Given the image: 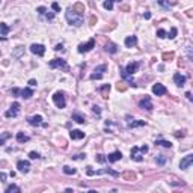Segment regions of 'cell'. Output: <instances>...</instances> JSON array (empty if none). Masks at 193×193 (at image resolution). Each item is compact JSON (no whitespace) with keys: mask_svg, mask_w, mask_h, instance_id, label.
<instances>
[{"mask_svg":"<svg viewBox=\"0 0 193 193\" xmlns=\"http://www.w3.org/2000/svg\"><path fill=\"white\" fill-rule=\"evenodd\" d=\"M65 17H67V21H68L71 26H76V27L81 26L83 21H85L83 12H77L74 8H68L67 12H65Z\"/></svg>","mask_w":193,"mask_h":193,"instance_id":"6da1fadb","label":"cell"},{"mask_svg":"<svg viewBox=\"0 0 193 193\" xmlns=\"http://www.w3.org/2000/svg\"><path fill=\"white\" fill-rule=\"evenodd\" d=\"M148 152V147L147 145H142V147H133L131 148V160L134 161H142L143 160V156Z\"/></svg>","mask_w":193,"mask_h":193,"instance_id":"7a4b0ae2","label":"cell"},{"mask_svg":"<svg viewBox=\"0 0 193 193\" xmlns=\"http://www.w3.org/2000/svg\"><path fill=\"white\" fill-rule=\"evenodd\" d=\"M53 101L56 104L57 109H64L65 106H67V101H65V95H64V92H55V95H53Z\"/></svg>","mask_w":193,"mask_h":193,"instance_id":"3957f363","label":"cell"},{"mask_svg":"<svg viewBox=\"0 0 193 193\" xmlns=\"http://www.w3.org/2000/svg\"><path fill=\"white\" fill-rule=\"evenodd\" d=\"M48 67L50 68H60L64 71H68V65H67V62L64 59H53V60H50Z\"/></svg>","mask_w":193,"mask_h":193,"instance_id":"277c9868","label":"cell"},{"mask_svg":"<svg viewBox=\"0 0 193 193\" xmlns=\"http://www.w3.org/2000/svg\"><path fill=\"white\" fill-rule=\"evenodd\" d=\"M139 107L140 109H143V110H148V112H151L152 109H154V106H152V101H151V97H148L145 95L140 101H139Z\"/></svg>","mask_w":193,"mask_h":193,"instance_id":"5b68a950","label":"cell"},{"mask_svg":"<svg viewBox=\"0 0 193 193\" xmlns=\"http://www.w3.org/2000/svg\"><path fill=\"white\" fill-rule=\"evenodd\" d=\"M12 94H14V95H18V94H20L23 98L27 100V98H30V97L33 95V91H32L30 88H24V89H17V88H14V89H12Z\"/></svg>","mask_w":193,"mask_h":193,"instance_id":"8992f818","label":"cell"},{"mask_svg":"<svg viewBox=\"0 0 193 193\" xmlns=\"http://www.w3.org/2000/svg\"><path fill=\"white\" fill-rule=\"evenodd\" d=\"M106 69H107V65H100V67H97V68L94 69V74H91V80H100L103 77V72H106Z\"/></svg>","mask_w":193,"mask_h":193,"instance_id":"52a82bcc","label":"cell"},{"mask_svg":"<svg viewBox=\"0 0 193 193\" xmlns=\"http://www.w3.org/2000/svg\"><path fill=\"white\" fill-rule=\"evenodd\" d=\"M20 112V103H12V106L9 107V110L5 113L6 118H15L17 115Z\"/></svg>","mask_w":193,"mask_h":193,"instance_id":"ba28073f","label":"cell"},{"mask_svg":"<svg viewBox=\"0 0 193 193\" xmlns=\"http://www.w3.org/2000/svg\"><path fill=\"white\" fill-rule=\"evenodd\" d=\"M36 11H38V14H39L41 17H46V20H48V21H51V20L55 18V12H50L47 8H44V6H39Z\"/></svg>","mask_w":193,"mask_h":193,"instance_id":"9c48e42d","label":"cell"},{"mask_svg":"<svg viewBox=\"0 0 193 193\" xmlns=\"http://www.w3.org/2000/svg\"><path fill=\"white\" fill-rule=\"evenodd\" d=\"M94 47H95V39H89L86 44H80L77 48H79V53H86V51H91Z\"/></svg>","mask_w":193,"mask_h":193,"instance_id":"30bf717a","label":"cell"},{"mask_svg":"<svg viewBox=\"0 0 193 193\" xmlns=\"http://www.w3.org/2000/svg\"><path fill=\"white\" fill-rule=\"evenodd\" d=\"M152 94L157 95V97H161V95L168 94V89L164 88V85H161V83H156V85L152 86Z\"/></svg>","mask_w":193,"mask_h":193,"instance_id":"8fae6325","label":"cell"},{"mask_svg":"<svg viewBox=\"0 0 193 193\" xmlns=\"http://www.w3.org/2000/svg\"><path fill=\"white\" fill-rule=\"evenodd\" d=\"M30 51L36 55V56H44V53H46V47L42 46V44H32L30 46Z\"/></svg>","mask_w":193,"mask_h":193,"instance_id":"7c38bea8","label":"cell"},{"mask_svg":"<svg viewBox=\"0 0 193 193\" xmlns=\"http://www.w3.org/2000/svg\"><path fill=\"white\" fill-rule=\"evenodd\" d=\"M192 163H193V154H189V156H186V157L181 160V163H180V169H182V170L189 169V168L192 166Z\"/></svg>","mask_w":193,"mask_h":193,"instance_id":"4fadbf2b","label":"cell"},{"mask_svg":"<svg viewBox=\"0 0 193 193\" xmlns=\"http://www.w3.org/2000/svg\"><path fill=\"white\" fill-rule=\"evenodd\" d=\"M119 74H121V77H122L124 80H127V81H128L133 88L136 86V85H134V79H133V76H131V74H128V72L125 71L124 67H121V68H119Z\"/></svg>","mask_w":193,"mask_h":193,"instance_id":"5bb4252c","label":"cell"},{"mask_svg":"<svg viewBox=\"0 0 193 193\" xmlns=\"http://www.w3.org/2000/svg\"><path fill=\"white\" fill-rule=\"evenodd\" d=\"M27 122L30 125H33V127H39V125H44L42 122V116L41 115H35V116H30V118H27Z\"/></svg>","mask_w":193,"mask_h":193,"instance_id":"9a60e30c","label":"cell"},{"mask_svg":"<svg viewBox=\"0 0 193 193\" xmlns=\"http://www.w3.org/2000/svg\"><path fill=\"white\" fill-rule=\"evenodd\" d=\"M17 169L20 170V172H23V173H27L30 170V163L27 160H20L17 163Z\"/></svg>","mask_w":193,"mask_h":193,"instance_id":"2e32d148","label":"cell"},{"mask_svg":"<svg viewBox=\"0 0 193 193\" xmlns=\"http://www.w3.org/2000/svg\"><path fill=\"white\" fill-rule=\"evenodd\" d=\"M106 159H107V161H109V163L119 161V160L122 159V152H121V151H115V152H110V154H109Z\"/></svg>","mask_w":193,"mask_h":193,"instance_id":"e0dca14e","label":"cell"},{"mask_svg":"<svg viewBox=\"0 0 193 193\" xmlns=\"http://www.w3.org/2000/svg\"><path fill=\"white\" fill-rule=\"evenodd\" d=\"M186 77L182 76V74H180V72H177V74H173V81H175V85L177 86H184L186 85Z\"/></svg>","mask_w":193,"mask_h":193,"instance_id":"ac0fdd59","label":"cell"},{"mask_svg":"<svg viewBox=\"0 0 193 193\" xmlns=\"http://www.w3.org/2000/svg\"><path fill=\"white\" fill-rule=\"evenodd\" d=\"M139 65H140L139 62H131V64H128V65H127V67H124V68H125V71H127L128 74H131V76H133V74H134V72L137 71Z\"/></svg>","mask_w":193,"mask_h":193,"instance_id":"d6986e66","label":"cell"},{"mask_svg":"<svg viewBox=\"0 0 193 193\" xmlns=\"http://www.w3.org/2000/svg\"><path fill=\"white\" fill-rule=\"evenodd\" d=\"M69 136L72 140H81L83 137H85V133L81 131V130H72L71 133H69Z\"/></svg>","mask_w":193,"mask_h":193,"instance_id":"ffe728a7","label":"cell"},{"mask_svg":"<svg viewBox=\"0 0 193 193\" xmlns=\"http://www.w3.org/2000/svg\"><path fill=\"white\" fill-rule=\"evenodd\" d=\"M137 44V36H127L125 38V47H128V48H133V47Z\"/></svg>","mask_w":193,"mask_h":193,"instance_id":"44dd1931","label":"cell"},{"mask_svg":"<svg viewBox=\"0 0 193 193\" xmlns=\"http://www.w3.org/2000/svg\"><path fill=\"white\" fill-rule=\"evenodd\" d=\"M104 50H106L107 53H110V55H115V53L118 51V46L113 44V42H109V44L104 46Z\"/></svg>","mask_w":193,"mask_h":193,"instance_id":"7402d4cb","label":"cell"},{"mask_svg":"<svg viewBox=\"0 0 193 193\" xmlns=\"http://www.w3.org/2000/svg\"><path fill=\"white\" fill-rule=\"evenodd\" d=\"M72 121H76L77 124H85V122H86L85 116L81 113H79V112H74V113H72Z\"/></svg>","mask_w":193,"mask_h":193,"instance_id":"603a6c76","label":"cell"},{"mask_svg":"<svg viewBox=\"0 0 193 193\" xmlns=\"http://www.w3.org/2000/svg\"><path fill=\"white\" fill-rule=\"evenodd\" d=\"M145 124H147L145 121H142V119H137V121H133V122H128V128H137V127H143Z\"/></svg>","mask_w":193,"mask_h":193,"instance_id":"cb8c5ba5","label":"cell"},{"mask_svg":"<svg viewBox=\"0 0 193 193\" xmlns=\"http://www.w3.org/2000/svg\"><path fill=\"white\" fill-rule=\"evenodd\" d=\"M159 5L161 8H164V9H169V8H172L175 3H173V2H169V0H159Z\"/></svg>","mask_w":193,"mask_h":193,"instance_id":"d4e9b609","label":"cell"},{"mask_svg":"<svg viewBox=\"0 0 193 193\" xmlns=\"http://www.w3.org/2000/svg\"><path fill=\"white\" fill-rule=\"evenodd\" d=\"M100 92H101L103 98H107V97H109V92H110V85H103Z\"/></svg>","mask_w":193,"mask_h":193,"instance_id":"484cf974","label":"cell"},{"mask_svg":"<svg viewBox=\"0 0 193 193\" xmlns=\"http://www.w3.org/2000/svg\"><path fill=\"white\" fill-rule=\"evenodd\" d=\"M29 139H30V137H29V136H26V134H24V133H21V131H20V133H17V140H18L20 143H24V142H29Z\"/></svg>","mask_w":193,"mask_h":193,"instance_id":"4316f807","label":"cell"},{"mask_svg":"<svg viewBox=\"0 0 193 193\" xmlns=\"http://www.w3.org/2000/svg\"><path fill=\"white\" fill-rule=\"evenodd\" d=\"M9 30H11V29H9V26H8V24H6V23H0V33L3 35V36L9 33Z\"/></svg>","mask_w":193,"mask_h":193,"instance_id":"83f0119b","label":"cell"},{"mask_svg":"<svg viewBox=\"0 0 193 193\" xmlns=\"http://www.w3.org/2000/svg\"><path fill=\"white\" fill-rule=\"evenodd\" d=\"M156 145H160V147H163V148H172V143L168 142V140H163V139L156 140Z\"/></svg>","mask_w":193,"mask_h":193,"instance_id":"f1b7e54d","label":"cell"},{"mask_svg":"<svg viewBox=\"0 0 193 193\" xmlns=\"http://www.w3.org/2000/svg\"><path fill=\"white\" fill-rule=\"evenodd\" d=\"M11 137V133H8V131H5V133H2V136H0V147L2 145H5L6 143V140Z\"/></svg>","mask_w":193,"mask_h":193,"instance_id":"f546056e","label":"cell"},{"mask_svg":"<svg viewBox=\"0 0 193 193\" xmlns=\"http://www.w3.org/2000/svg\"><path fill=\"white\" fill-rule=\"evenodd\" d=\"M5 192H6V193H11V192H21V189H20L18 186H15V184H11V186H8V187L5 189Z\"/></svg>","mask_w":193,"mask_h":193,"instance_id":"4dcf8cb0","label":"cell"},{"mask_svg":"<svg viewBox=\"0 0 193 193\" xmlns=\"http://www.w3.org/2000/svg\"><path fill=\"white\" fill-rule=\"evenodd\" d=\"M113 2H115V0H104V3H103L104 9H107V11H112V9H113Z\"/></svg>","mask_w":193,"mask_h":193,"instance_id":"1f68e13d","label":"cell"},{"mask_svg":"<svg viewBox=\"0 0 193 193\" xmlns=\"http://www.w3.org/2000/svg\"><path fill=\"white\" fill-rule=\"evenodd\" d=\"M64 173L65 175H76L77 170L74 169V168H69V166H64Z\"/></svg>","mask_w":193,"mask_h":193,"instance_id":"d6a6232c","label":"cell"},{"mask_svg":"<svg viewBox=\"0 0 193 193\" xmlns=\"http://www.w3.org/2000/svg\"><path fill=\"white\" fill-rule=\"evenodd\" d=\"M166 160H168V157H166V156H163V154H160L159 157L156 159V161H157V164H159V166H163V164L166 163Z\"/></svg>","mask_w":193,"mask_h":193,"instance_id":"836d02e7","label":"cell"},{"mask_svg":"<svg viewBox=\"0 0 193 193\" xmlns=\"http://www.w3.org/2000/svg\"><path fill=\"white\" fill-rule=\"evenodd\" d=\"M177 33H178V30H177L175 27H172V29H170V32H169V33H166V38H169V39H173V38L177 36Z\"/></svg>","mask_w":193,"mask_h":193,"instance_id":"e575fe53","label":"cell"},{"mask_svg":"<svg viewBox=\"0 0 193 193\" xmlns=\"http://www.w3.org/2000/svg\"><path fill=\"white\" fill-rule=\"evenodd\" d=\"M95 160H97L98 163H106V161H107V159H106V156H103V154H97V157H95Z\"/></svg>","mask_w":193,"mask_h":193,"instance_id":"d590c367","label":"cell"},{"mask_svg":"<svg viewBox=\"0 0 193 193\" xmlns=\"http://www.w3.org/2000/svg\"><path fill=\"white\" fill-rule=\"evenodd\" d=\"M29 157L32 160H36V159H39L41 156H39V152H36V151H32V152H29Z\"/></svg>","mask_w":193,"mask_h":193,"instance_id":"8d00e7d4","label":"cell"},{"mask_svg":"<svg viewBox=\"0 0 193 193\" xmlns=\"http://www.w3.org/2000/svg\"><path fill=\"white\" fill-rule=\"evenodd\" d=\"M72 8H74L76 11H79V12H85V6H83L81 3H77V5H74Z\"/></svg>","mask_w":193,"mask_h":193,"instance_id":"74e56055","label":"cell"},{"mask_svg":"<svg viewBox=\"0 0 193 193\" xmlns=\"http://www.w3.org/2000/svg\"><path fill=\"white\" fill-rule=\"evenodd\" d=\"M163 59L164 60H172L173 59V53H163Z\"/></svg>","mask_w":193,"mask_h":193,"instance_id":"f35d334b","label":"cell"},{"mask_svg":"<svg viewBox=\"0 0 193 193\" xmlns=\"http://www.w3.org/2000/svg\"><path fill=\"white\" fill-rule=\"evenodd\" d=\"M157 36H159V38H166V30L159 29V30H157Z\"/></svg>","mask_w":193,"mask_h":193,"instance_id":"ab89813d","label":"cell"},{"mask_svg":"<svg viewBox=\"0 0 193 193\" xmlns=\"http://www.w3.org/2000/svg\"><path fill=\"white\" fill-rule=\"evenodd\" d=\"M51 8H53V11H55V12H59V11H60V6H59V3H56V2H55V3L51 5Z\"/></svg>","mask_w":193,"mask_h":193,"instance_id":"60d3db41","label":"cell"},{"mask_svg":"<svg viewBox=\"0 0 193 193\" xmlns=\"http://www.w3.org/2000/svg\"><path fill=\"white\" fill-rule=\"evenodd\" d=\"M92 110H94V113L98 115V116H100V113H101V110H100V107H98V106H94V107H92Z\"/></svg>","mask_w":193,"mask_h":193,"instance_id":"b9f144b4","label":"cell"},{"mask_svg":"<svg viewBox=\"0 0 193 193\" xmlns=\"http://www.w3.org/2000/svg\"><path fill=\"white\" fill-rule=\"evenodd\" d=\"M187 56H189V59H190V60L193 59V56H192V47H190V46L187 47Z\"/></svg>","mask_w":193,"mask_h":193,"instance_id":"7bdbcfd3","label":"cell"},{"mask_svg":"<svg viewBox=\"0 0 193 193\" xmlns=\"http://www.w3.org/2000/svg\"><path fill=\"white\" fill-rule=\"evenodd\" d=\"M85 157H86L85 154H79V156H74L72 159H76V160H80V159H85Z\"/></svg>","mask_w":193,"mask_h":193,"instance_id":"ee69618b","label":"cell"},{"mask_svg":"<svg viewBox=\"0 0 193 193\" xmlns=\"http://www.w3.org/2000/svg\"><path fill=\"white\" fill-rule=\"evenodd\" d=\"M55 50H56V51H59V50H64V46H62V44H57V46L55 47Z\"/></svg>","mask_w":193,"mask_h":193,"instance_id":"f6af8a7d","label":"cell"},{"mask_svg":"<svg viewBox=\"0 0 193 193\" xmlns=\"http://www.w3.org/2000/svg\"><path fill=\"white\" fill-rule=\"evenodd\" d=\"M0 180H2V181H6V175H5L3 172H0Z\"/></svg>","mask_w":193,"mask_h":193,"instance_id":"bcb514c9","label":"cell"},{"mask_svg":"<svg viewBox=\"0 0 193 193\" xmlns=\"http://www.w3.org/2000/svg\"><path fill=\"white\" fill-rule=\"evenodd\" d=\"M143 17H145L147 20H149V18H151V12H149V11H147V12H145V15H143Z\"/></svg>","mask_w":193,"mask_h":193,"instance_id":"7dc6e473","label":"cell"},{"mask_svg":"<svg viewBox=\"0 0 193 193\" xmlns=\"http://www.w3.org/2000/svg\"><path fill=\"white\" fill-rule=\"evenodd\" d=\"M29 85H30V86H36V80H29Z\"/></svg>","mask_w":193,"mask_h":193,"instance_id":"c3c4849f","label":"cell"},{"mask_svg":"<svg viewBox=\"0 0 193 193\" xmlns=\"http://www.w3.org/2000/svg\"><path fill=\"white\" fill-rule=\"evenodd\" d=\"M186 97H187V100H189V101H192V94H190V92H187V94H186Z\"/></svg>","mask_w":193,"mask_h":193,"instance_id":"681fc988","label":"cell"},{"mask_svg":"<svg viewBox=\"0 0 193 193\" xmlns=\"http://www.w3.org/2000/svg\"><path fill=\"white\" fill-rule=\"evenodd\" d=\"M125 178H134L133 173H125Z\"/></svg>","mask_w":193,"mask_h":193,"instance_id":"f907efd6","label":"cell"},{"mask_svg":"<svg viewBox=\"0 0 193 193\" xmlns=\"http://www.w3.org/2000/svg\"><path fill=\"white\" fill-rule=\"evenodd\" d=\"M116 2H121V0H116Z\"/></svg>","mask_w":193,"mask_h":193,"instance_id":"816d5d0a","label":"cell"}]
</instances>
